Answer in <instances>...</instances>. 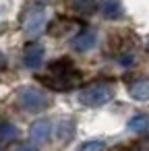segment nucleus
<instances>
[{
    "label": "nucleus",
    "mask_w": 149,
    "mask_h": 151,
    "mask_svg": "<svg viewBox=\"0 0 149 151\" xmlns=\"http://www.w3.org/2000/svg\"><path fill=\"white\" fill-rule=\"evenodd\" d=\"M112 97H114V91L108 85H91V87L79 91V101L83 106H89V108H101Z\"/></svg>",
    "instance_id": "nucleus-1"
},
{
    "label": "nucleus",
    "mask_w": 149,
    "mask_h": 151,
    "mask_svg": "<svg viewBox=\"0 0 149 151\" xmlns=\"http://www.w3.org/2000/svg\"><path fill=\"white\" fill-rule=\"evenodd\" d=\"M19 104L27 112H42L50 106V99L44 91L33 89V87H25V89L19 91Z\"/></svg>",
    "instance_id": "nucleus-2"
},
{
    "label": "nucleus",
    "mask_w": 149,
    "mask_h": 151,
    "mask_svg": "<svg viewBox=\"0 0 149 151\" xmlns=\"http://www.w3.org/2000/svg\"><path fill=\"white\" fill-rule=\"evenodd\" d=\"M46 21H48V17H46V13H44V11L31 13V17H29V19H27V23H25V35H27V37H37V35L44 31Z\"/></svg>",
    "instance_id": "nucleus-3"
},
{
    "label": "nucleus",
    "mask_w": 149,
    "mask_h": 151,
    "mask_svg": "<svg viewBox=\"0 0 149 151\" xmlns=\"http://www.w3.org/2000/svg\"><path fill=\"white\" fill-rule=\"evenodd\" d=\"M23 62H25V66L27 68H40L42 66V62H44V46H40V44H31V46H27V50H25V54H23Z\"/></svg>",
    "instance_id": "nucleus-4"
},
{
    "label": "nucleus",
    "mask_w": 149,
    "mask_h": 151,
    "mask_svg": "<svg viewBox=\"0 0 149 151\" xmlns=\"http://www.w3.org/2000/svg\"><path fill=\"white\" fill-rule=\"evenodd\" d=\"M50 134H52V124L48 120H37L29 128V137L33 143H46L50 139Z\"/></svg>",
    "instance_id": "nucleus-5"
},
{
    "label": "nucleus",
    "mask_w": 149,
    "mask_h": 151,
    "mask_svg": "<svg viewBox=\"0 0 149 151\" xmlns=\"http://www.w3.org/2000/svg\"><path fill=\"white\" fill-rule=\"evenodd\" d=\"M95 44H97V35L93 31H83L73 40V48L77 52H89Z\"/></svg>",
    "instance_id": "nucleus-6"
},
{
    "label": "nucleus",
    "mask_w": 149,
    "mask_h": 151,
    "mask_svg": "<svg viewBox=\"0 0 149 151\" xmlns=\"http://www.w3.org/2000/svg\"><path fill=\"white\" fill-rule=\"evenodd\" d=\"M99 11L104 17L108 19H118L122 15V4H120V0H99Z\"/></svg>",
    "instance_id": "nucleus-7"
},
{
    "label": "nucleus",
    "mask_w": 149,
    "mask_h": 151,
    "mask_svg": "<svg viewBox=\"0 0 149 151\" xmlns=\"http://www.w3.org/2000/svg\"><path fill=\"white\" fill-rule=\"evenodd\" d=\"M128 91H130V95H132L135 99L147 101V99H149V79H139V81H135V83L128 87Z\"/></svg>",
    "instance_id": "nucleus-8"
},
{
    "label": "nucleus",
    "mask_w": 149,
    "mask_h": 151,
    "mask_svg": "<svg viewBox=\"0 0 149 151\" xmlns=\"http://www.w3.org/2000/svg\"><path fill=\"white\" fill-rule=\"evenodd\" d=\"M17 137H19V128L15 124L0 120V141H13Z\"/></svg>",
    "instance_id": "nucleus-9"
},
{
    "label": "nucleus",
    "mask_w": 149,
    "mask_h": 151,
    "mask_svg": "<svg viewBox=\"0 0 149 151\" xmlns=\"http://www.w3.org/2000/svg\"><path fill=\"white\" fill-rule=\"evenodd\" d=\"M73 134H75V124H73L71 120H62V122L58 124V139H62V141H71Z\"/></svg>",
    "instance_id": "nucleus-10"
},
{
    "label": "nucleus",
    "mask_w": 149,
    "mask_h": 151,
    "mask_svg": "<svg viewBox=\"0 0 149 151\" xmlns=\"http://www.w3.org/2000/svg\"><path fill=\"white\" fill-rule=\"evenodd\" d=\"M128 128H130V130H147V128H149V118L143 116V114L132 116V118L128 120Z\"/></svg>",
    "instance_id": "nucleus-11"
},
{
    "label": "nucleus",
    "mask_w": 149,
    "mask_h": 151,
    "mask_svg": "<svg viewBox=\"0 0 149 151\" xmlns=\"http://www.w3.org/2000/svg\"><path fill=\"white\" fill-rule=\"evenodd\" d=\"M104 147H106V143L101 139H91V141H83L77 151H101Z\"/></svg>",
    "instance_id": "nucleus-12"
},
{
    "label": "nucleus",
    "mask_w": 149,
    "mask_h": 151,
    "mask_svg": "<svg viewBox=\"0 0 149 151\" xmlns=\"http://www.w3.org/2000/svg\"><path fill=\"white\" fill-rule=\"evenodd\" d=\"M97 4H95V0H73V9L79 11V13H89L93 11Z\"/></svg>",
    "instance_id": "nucleus-13"
},
{
    "label": "nucleus",
    "mask_w": 149,
    "mask_h": 151,
    "mask_svg": "<svg viewBox=\"0 0 149 151\" xmlns=\"http://www.w3.org/2000/svg\"><path fill=\"white\" fill-rule=\"evenodd\" d=\"M120 62H122L124 66H130V64L135 62V58H132V56H122V58H120Z\"/></svg>",
    "instance_id": "nucleus-14"
},
{
    "label": "nucleus",
    "mask_w": 149,
    "mask_h": 151,
    "mask_svg": "<svg viewBox=\"0 0 149 151\" xmlns=\"http://www.w3.org/2000/svg\"><path fill=\"white\" fill-rule=\"evenodd\" d=\"M17 151H37V149H35V147H31V145H21Z\"/></svg>",
    "instance_id": "nucleus-15"
},
{
    "label": "nucleus",
    "mask_w": 149,
    "mask_h": 151,
    "mask_svg": "<svg viewBox=\"0 0 149 151\" xmlns=\"http://www.w3.org/2000/svg\"><path fill=\"white\" fill-rule=\"evenodd\" d=\"M4 64H6V56H4L2 52H0V68H2Z\"/></svg>",
    "instance_id": "nucleus-16"
},
{
    "label": "nucleus",
    "mask_w": 149,
    "mask_h": 151,
    "mask_svg": "<svg viewBox=\"0 0 149 151\" xmlns=\"http://www.w3.org/2000/svg\"><path fill=\"white\" fill-rule=\"evenodd\" d=\"M147 50H149V44H147Z\"/></svg>",
    "instance_id": "nucleus-17"
}]
</instances>
